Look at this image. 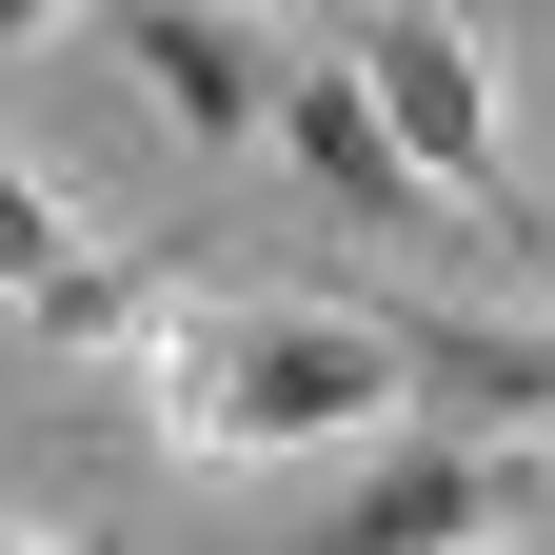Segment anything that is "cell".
<instances>
[{
	"mask_svg": "<svg viewBox=\"0 0 555 555\" xmlns=\"http://www.w3.org/2000/svg\"><path fill=\"white\" fill-rule=\"evenodd\" d=\"M119 377H139V437L159 456H337V437H377V397H416L377 318H337V298H219V278H198Z\"/></svg>",
	"mask_w": 555,
	"mask_h": 555,
	"instance_id": "obj_1",
	"label": "cell"
},
{
	"mask_svg": "<svg viewBox=\"0 0 555 555\" xmlns=\"http://www.w3.org/2000/svg\"><path fill=\"white\" fill-rule=\"evenodd\" d=\"M337 60H358L377 80V119H397V159L456 198L476 238L516 258V159H496V40L456 21V0H358V21H337Z\"/></svg>",
	"mask_w": 555,
	"mask_h": 555,
	"instance_id": "obj_2",
	"label": "cell"
},
{
	"mask_svg": "<svg viewBox=\"0 0 555 555\" xmlns=\"http://www.w3.org/2000/svg\"><path fill=\"white\" fill-rule=\"evenodd\" d=\"M278 139L318 159V198H337L358 238H476L456 198L397 159V119H377V80H358V60H298V80H278Z\"/></svg>",
	"mask_w": 555,
	"mask_h": 555,
	"instance_id": "obj_3",
	"label": "cell"
},
{
	"mask_svg": "<svg viewBox=\"0 0 555 555\" xmlns=\"http://www.w3.org/2000/svg\"><path fill=\"white\" fill-rule=\"evenodd\" d=\"M377 337H397V377L437 397V416H476V437H555V318H476V298H377Z\"/></svg>",
	"mask_w": 555,
	"mask_h": 555,
	"instance_id": "obj_4",
	"label": "cell"
},
{
	"mask_svg": "<svg viewBox=\"0 0 555 555\" xmlns=\"http://www.w3.org/2000/svg\"><path fill=\"white\" fill-rule=\"evenodd\" d=\"M119 60H139V100H159L198 159L278 119V40L238 21V0H119Z\"/></svg>",
	"mask_w": 555,
	"mask_h": 555,
	"instance_id": "obj_5",
	"label": "cell"
},
{
	"mask_svg": "<svg viewBox=\"0 0 555 555\" xmlns=\"http://www.w3.org/2000/svg\"><path fill=\"white\" fill-rule=\"evenodd\" d=\"M60 278H80V219H60V198H40L21 159H0V318H40Z\"/></svg>",
	"mask_w": 555,
	"mask_h": 555,
	"instance_id": "obj_6",
	"label": "cell"
},
{
	"mask_svg": "<svg viewBox=\"0 0 555 555\" xmlns=\"http://www.w3.org/2000/svg\"><path fill=\"white\" fill-rule=\"evenodd\" d=\"M40 21H60V0H0V60H21V40H40Z\"/></svg>",
	"mask_w": 555,
	"mask_h": 555,
	"instance_id": "obj_7",
	"label": "cell"
},
{
	"mask_svg": "<svg viewBox=\"0 0 555 555\" xmlns=\"http://www.w3.org/2000/svg\"><path fill=\"white\" fill-rule=\"evenodd\" d=\"M0 555H100V535H0Z\"/></svg>",
	"mask_w": 555,
	"mask_h": 555,
	"instance_id": "obj_8",
	"label": "cell"
}]
</instances>
